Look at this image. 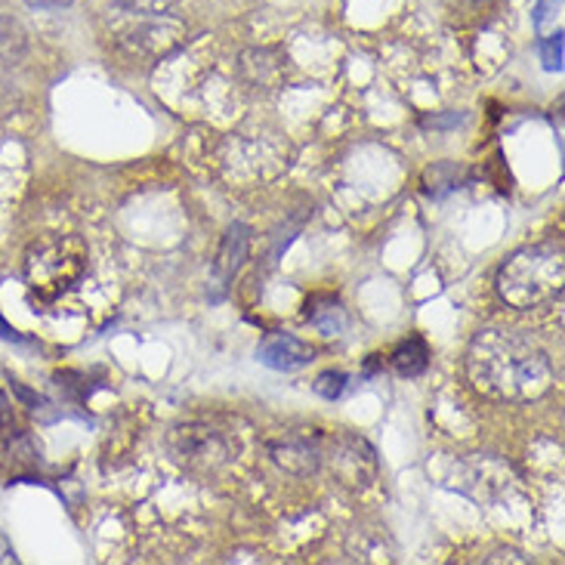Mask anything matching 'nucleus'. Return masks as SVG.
Returning <instances> with one entry per match:
<instances>
[{"mask_svg":"<svg viewBox=\"0 0 565 565\" xmlns=\"http://www.w3.org/2000/svg\"><path fill=\"white\" fill-rule=\"evenodd\" d=\"M565 285L563 244L544 242L522 247L498 273V293L507 307L538 309L556 300Z\"/></svg>","mask_w":565,"mask_h":565,"instance_id":"obj_2","label":"nucleus"},{"mask_svg":"<svg viewBox=\"0 0 565 565\" xmlns=\"http://www.w3.org/2000/svg\"><path fill=\"white\" fill-rule=\"evenodd\" d=\"M544 65H547L550 71H560L563 68V34L560 32L553 34L547 44H544Z\"/></svg>","mask_w":565,"mask_h":565,"instance_id":"obj_15","label":"nucleus"},{"mask_svg":"<svg viewBox=\"0 0 565 565\" xmlns=\"http://www.w3.org/2000/svg\"><path fill=\"white\" fill-rule=\"evenodd\" d=\"M426 365H430V350L420 337H408L392 353V368L402 377H418V374L426 372Z\"/></svg>","mask_w":565,"mask_h":565,"instance_id":"obj_11","label":"nucleus"},{"mask_svg":"<svg viewBox=\"0 0 565 565\" xmlns=\"http://www.w3.org/2000/svg\"><path fill=\"white\" fill-rule=\"evenodd\" d=\"M32 10H47V13H53V10H65V7H71L75 0H25Z\"/></svg>","mask_w":565,"mask_h":565,"instance_id":"obj_16","label":"nucleus"},{"mask_svg":"<svg viewBox=\"0 0 565 565\" xmlns=\"http://www.w3.org/2000/svg\"><path fill=\"white\" fill-rule=\"evenodd\" d=\"M247 244H251V229L242 226V223H235V226L229 229L226 242L220 247V257L213 263V285L220 288V291L213 293V300H220L226 293L229 281L242 269L244 257H247Z\"/></svg>","mask_w":565,"mask_h":565,"instance_id":"obj_9","label":"nucleus"},{"mask_svg":"<svg viewBox=\"0 0 565 565\" xmlns=\"http://www.w3.org/2000/svg\"><path fill=\"white\" fill-rule=\"evenodd\" d=\"M29 49V34L16 19L0 16V65H16Z\"/></svg>","mask_w":565,"mask_h":565,"instance_id":"obj_12","label":"nucleus"},{"mask_svg":"<svg viewBox=\"0 0 565 565\" xmlns=\"http://www.w3.org/2000/svg\"><path fill=\"white\" fill-rule=\"evenodd\" d=\"M114 41L136 56H167L186 37V22L170 13V0H114Z\"/></svg>","mask_w":565,"mask_h":565,"instance_id":"obj_4","label":"nucleus"},{"mask_svg":"<svg viewBox=\"0 0 565 565\" xmlns=\"http://www.w3.org/2000/svg\"><path fill=\"white\" fill-rule=\"evenodd\" d=\"M322 464H328L340 483L350 485V488H365L377 476V461H374L372 445L365 439L346 436V433L324 439Z\"/></svg>","mask_w":565,"mask_h":565,"instance_id":"obj_6","label":"nucleus"},{"mask_svg":"<svg viewBox=\"0 0 565 565\" xmlns=\"http://www.w3.org/2000/svg\"><path fill=\"white\" fill-rule=\"evenodd\" d=\"M346 384H350V377L343 372H324L319 380H315V392L328 399V402H334L340 399L343 392H346Z\"/></svg>","mask_w":565,"mask_h":565,"instance_id":"obj_14","label":"nucleus"},{"mask_svg":"<svg viewBox=\"0 0 565 565\" xmlns=\"http://www.w3.org/2000/svg\"><path fill=\"white\" fill-rule=\"evenodd\" d=\"M87 244L78 235H47L25 254V288L41 307H53L75 291L87 275Z\"/></svg>","mask_w":565,"mask_h":565,"instance_id":"obj_3","label":"nucleus"},{"mask_svg":"<svg viewBox=\"0 0 565 565\" xmlns=\"http://www.w3.org/2000/svg\"><path fill=\"white\" fill-rule=\"evenodd\" d=\"M312 356H315V350L309 343L297 340L293 334H281V331L266 334L257 346V358L273 372H300L312 362Z\"/></svg>","mask_w":565,"mask_h":565,"instance_id":"obj_8","label":"nucleus"},{"mask_svg":"<svg viewBox=\"0 0 565 565\" xmlns=\"http://www.w3.org/2000/svg\"><path fill=\"white\" fill-rule=\"evenodd\" d=\"M167 448H170L179 467L192 469V473H213V469L226 467L232 461L229 439L204 420L177 423L167 436Z\"/></svg>","mask_w":565,"mask_h":565,"instance_id":"obj_5","label":"nucleus"},{"mask_svg":"<svg viewBox=\"0 0 565 565\" xmlns=\"http://www.w3.org/2000/svg\"><path fill=\"white\" fill-rule=\"evenodd\" d=\"M281 56L275 49H247L242 56V71L244 78H251L254 84H275L281 75Z\"/></svg>","mask_w":565,"mask_h":565,"instance_id":"obj_10","label":"nucleus"},{"mask_svg":"<svg viewBox=\"0 0 565 565\" xmlns=\"http://www.w3.org/2000/svg\"><path fill=\"white\" fill-rule=\"evenodd\" d=\"M324 436L319 430H288L269 439V454L281 469H288L293 476H312L322 469Z\"/></svg>","mask_w":565,"mask_h":565,"instance_id":"obj_7","label":"nucleus"},{"mask_svg":"<svg viewBox=\"0 0 565 565\" xmlns=\"http://www.w3.org/2000/svg\"><path fill=\"white\" fill-rule=\"evenodd\" d=\"M307 319L315 324L322 334H328V337L340 334V331H343V324H346L343 309H340L337 300H331V297H315V300H312V309L307 307Z\"/></svg>","mask_w":565,"mask_h":565,"instance_id":"obj_13","label":"nucleus"},{"mask_svg":"<svg viewBox=\"0 0 565 565\" xmlns=\"http://www.w3.org/2000/svg\"><path fill=\"white\" fill-rule=\"evenodd\" d=\"M469 384L495 402H534L553 384L550 356L519 331L488 328L467 350Z\"/></svg>","mask_w":565,"mask_h":565,"instance_id":"obj_1","label":"nucleus"}]
</instances>
